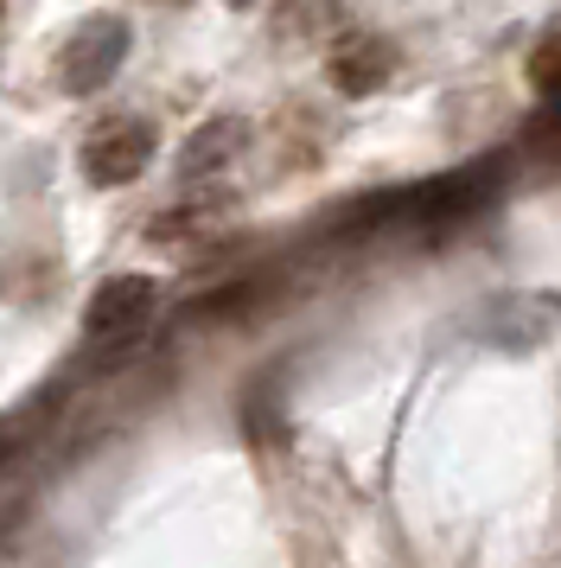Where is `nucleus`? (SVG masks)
<instances>
[{
	"label": "nucleus",
	"instance_id": "nucleus-9",
	"mask_svg": "<svg viewBox=\"0 0 561 568\" xmlns=\"http://www.w3.org/2000/svg\"><path fill=\"white\" fill-rule=\"evenodd\" d=\"M166 7H173V0H166Z\"/></svg>",
	"mask_w": 561,
	"mask_h": 568
},
{
	"label": "nucleus",
	"instance_id": "nucleus-6",
	"mask_svg": "<svg viewBox=\"0 0 561 568\" xmlns=\"http://www.w3.org/2000/svg\"><path fill=\"white\" fill-rule=\"evenodd\" d=\"M549 103H555V115H561V83H555V90H549Z\"/></svg>",
	"mask_w": 561,
	"mask_h": 568
},
{
	"label": "nucleus",
	"instance_id": "nucleus-3",
	"mask_svg": "<svg viewBox=\"0 0 561 568\" xmlns=\"http://www.w3.org/2000/svg\"><path fill=\"white\" fill-rule=\"evenodd\" d=\"M153 148H160V134H153V122H141V115H122V122H102L90 141H83V180L90 185H128L147 173Z\"/></svg>",
	"mask_w": 561,
	"mask_h": 568
},
{
	"label": "nucleus",
	"instance_id": "nucleus-1",
	"mask_svg": "<svg viewBox=\"0 0 561 568\" xmlns=\"http://www.w3.org/2000/svg\"><path fill=\"white\" fill-rule=\"evenodd\" d=\"M153 301H160V287L147 275H115V282H102L90 294V313H83V345L96 352V358H122L128 345H141L153 320Z\"/></svg>",
	"mask_w": 561,
	"mask_h": 568
},
{
	"label": "nucleus",
	"instance_id": "nucleus-4",
	"mask_svg": "<svg viewBox=\"0 0 561 568\" xmlns=\"http://www.w3.org/2000/svg\"><path fill=\"white\" fill-rule=\"evenodd\" d=\"M389 71H396V45L377 39V32H351V39H338V45H332V64H326L332 90H345V97H370V90H382Z\"/></svg>",
	"mask_w": 561,
	"mask_h": 568
},
{
	"label": "nucleus",
	"instance_id": "nucleus-5",
	"mask_svg": "<svg viewBox=\"0 0 561 568\" xmlns=\"http://www.w3.org/2000/svg\"><path fill=\"white\" fill-rule=\"evenodd\" d=\"M230 148H243V122H236V115H217V122H204V129L185 141V160H178V166H185V180H204V173H217V166L230 160Z\"/></svg>",
	"mask_w": 561,
	"mask_h": 568
},
{
	"label": "nucleus",
	"instance_id": "nucleus-8",
	"mask_svg": "<svg viewBox=\"0 0 561 568\" xmlns=\"http://www.w3.org/2000/svg\"><path fill=\"white\" fill-rule=\"evenodd\" d=\"M230 7H243V0H230Z\"/></svg>",
	"mask_w": 561,
	"mask_h": 568
},
{
	"label": "nucleus",
	"instance_id": "nucleus-7",
	"mask_svg": "<svg viewBox=\"0 0 561 568\" xmlns=\"http://www.w3.org/2000/svg\"><path fill=\"white\" fill-rule=\"evenodd\" d=\"M0 39H7V7H0Z\"/></svg>",
	"mask_w": 561,
	"mask_h": 568
},
{
	"label": "nucleus",
	"instance_id": "nucleus-2",
	"mask_svg": "<svg viewBox=\"0 0 561 568\" xmlns=\"http://www.w3.org/2000/svg\"><path fill=\"white\" fill-rule=\"evenodd\" d=\"M122 58H128V20L122 13H90V20L64 39V52H58V83H64L71 97H96V90H109V78L122 71Z\"/></svg>",
	"mask_w": 561,
	"mask_h": 568
}]
</instances>
